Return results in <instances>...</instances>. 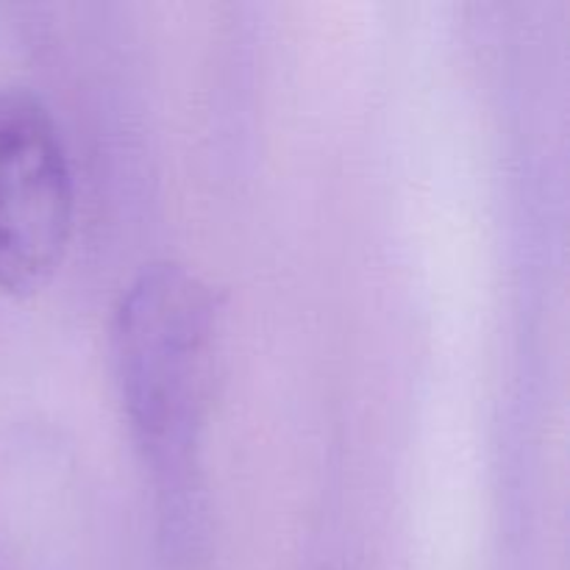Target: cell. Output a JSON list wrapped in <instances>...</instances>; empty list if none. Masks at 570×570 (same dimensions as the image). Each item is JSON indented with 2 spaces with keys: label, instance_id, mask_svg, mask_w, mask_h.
<instances>
[{
  "label": "cell",
  "instance_id": "7a4b0ae2",
  "mask_svg": "<svg viewBox=\"0 0 570 570\" xmlns=\"http://www.w3.org/2000/svg\"><path fill=\"white\" fill-rule=\"evenodd\" d=\"M76 220L70 154L53 111L0 89V289L31 295L59 271Z\"/></svg>",
  "mask_w": 570,
  "mask_h": 570
},
{
  "label": "cell",
  "instance_id": "6da1fadb",
  "mask_svg": "<svg viewBox=\"0 0 570 570\" xmlns=\"http://www.w3.org/2000/svg\"><path fill=\"white\" fill-rule=\"evenodd\" d=\"M209 284L176 262L150 265L122 289L111 317V367L131 438L156 484L181 501L209 417L217 373Z\"/></svg>",
  "mask_w": 570,
  "mask_h": 570
}]
</instances>
